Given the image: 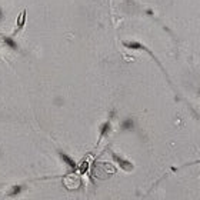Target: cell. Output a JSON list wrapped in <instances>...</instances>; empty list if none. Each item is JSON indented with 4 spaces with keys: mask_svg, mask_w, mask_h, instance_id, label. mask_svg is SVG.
Segmentation results:
<instances>
[{
    "mask_svg": "<svg viewBox=\"0 0 200 200\" xmlns=\"http://www.w3.org/2000/svg\"><path fill=\"white\" fill-rule=\"evenodd\" d=\"M62 159H63V160H64V162H66V163H67V164H69L70 167H75V166H76L75 162H73V160H72V159H70L69 156H66L64 153H62Z\"/></svg>",
    "mask_w": 200,
    "mask_h": 200,
    "instance_id": "cell-1",
    "label": "cell"
},
{
    "mask_svg": "<svg viewBox=\"0 0 200 200\" xmlns=\"http://www.w3.org/2000/svg\"><path fill=\"white\" fill-rule=\"evenodd\" d=\"M19 192H22V187H20V186H16V187H13V190H12V193H10V195L13 196V195H17Z\"/></svg>",
    "mask_w": 200,
    "mask_h": 200,
    "instance_id": "cell-2",
    "label": "cell"
}]
</instances>
